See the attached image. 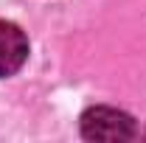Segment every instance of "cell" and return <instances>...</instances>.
<instances>
[{
	"label": "cell",
	"instance_id": "6da1fadb",
	"mask_svg": "<svg viewBox=\"0 0 146 143\" xmlns=\"http://www.w3.org/2000/svg\"><path fill=\"white\" fill-rule=\"evenodd\" d=\"M79 129L84 140H101V143H118V140H132L138 135L135 118L115 107H90L82 112Z\"/></svg>",
	"mask_w": 146,
	"mask_h": 143
},
{
	"label": "cell",
	"instance_id": "7a4b0ae2",
	"mask_svg": "<svg viewBox=\"0 0 146 143\" xmlns=\"http://www.w3.org/2000/svg\"><path fill=\"white\" fill-rule=\"evenodd\" d=\"M28 59V36L17 23L0 20V79H9Z\"/></svg>",
	"mask_w": 146,
	"mask_h": 143
},
{
	"label": "cell",
	"instance_id": "3957f363",
	"mask_svg": "<svg viewBox=\"0 0 146 143\" xmlns=\"http://www.w3.org/2000/svg\"><path fill=\"white\" fill-rule=\"evenodd\" d=\"M143 138H146V132H143Z\"/></svg>",
	"mask_w": 146,
	"mask_h": 143
}]
</instances>
